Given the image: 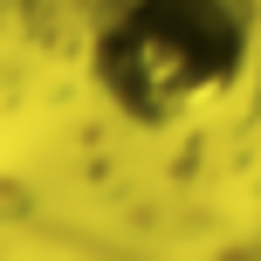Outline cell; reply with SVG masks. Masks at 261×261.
I'll use <instances>...</instances> for the list:
<instances>
[{"instance_id":"obj_1","label":"cell","mask_w":261,"mask_h":261,"mask_svg":"<svg viewBox=\"0 0 261 261\" xmlns=\"http://www.w3.org/2000/svg\"><path fill=\"white\" fill-rule=\"evenodd\" d=\"M254 55L241 0H96L83 69L96 96L138 130H172L234 96Z\"/></svg>"}]
</instances>
